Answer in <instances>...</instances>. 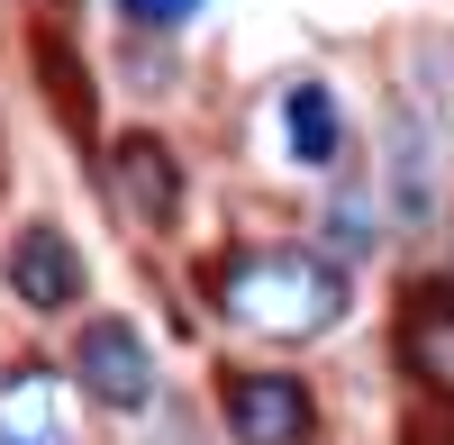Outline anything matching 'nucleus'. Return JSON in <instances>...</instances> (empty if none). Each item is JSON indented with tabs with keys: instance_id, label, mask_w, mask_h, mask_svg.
Wrapping results in <instances>:
<instances>
[{
	"instance_id": "nucleus-1",
	"label": "nucleus",
	"mask_w": 454,
	"mask_h": 445,
	"mask_svg": "<svg viewBox=\"0 0 454 445\" xmlns=\"http://www.w3.org/2000/svg\"><path fill=\"white\" fill-rule=\"evenodd\" d=\"M218 309L254 327V337H327L336 318H346V282H336L327 254L309 246H246V254H227V273H218Z\"/></svg>"
},
{
	"instance_id": "nucleus-2",
	"label": "nucleus",
	"mask_w": 454,
	"mask_h": 445,
	"mask_svg": "<svg viewBox=\"0 0 454 445\" xmlns=\"http://www.w3.org/2000/svg\"><path fill=\"white\" fill-rule=\"evenodd\" d=\"M73 373H82L91 400H109V410H145V400H155V355H145V337L128 318H91L82 337H73Z\"/></svg>"
},
{
	"instance_id": "nucleus-3",
	"label": "nucleus",
	"mask_w": 454,
	"mask_h": 445,
	"mask_svg": "<svg viewBox=\"0 0 454 445\" xmlns=\"http://www.w3.org/2000/svg\"><path fill=\"white\" fill-rule=\"evenodd\" d=\"M227 427H237V445H309L318 410L291 373H237L227 382Z\"/></svg>"
},
{
	"instance_id": "nucleus-4",
	"label": "nucleus",
	"mask_w": 454,
	"mask_h": 445,
	"mask_svg": "<svg viewBox=\"0 0 454 445\" xmlns=\"http://www.w3.org/2000/svg\"><path fill=\"white\" fill-rule=\"evenodd\" d=\"M10 291L27 309H73L82 301V254L64 246V228H19V246H10Z\"/></svg>"
},
{
	"instance_id": "nucleus-5",
	"label": "nucleus",
	"mask_w": 454,
	"mask_h": 445,
	"mask_svg": "<svg viewBox=\"0 0 454 445\" xmlns=\"http://www.w3.org/2000/svg\"><path fill=\"white\" fill-rule=\"evenodd\" d=\"M0 445H73V427H64V382L46 373V363L0 373Z\"/></svg>"
},
{
	"instance_id": "nucleus-6",
	"label": "nucleus",
	"mask_w": 454,
	"mask_h": 445,
	"mask_svg": "<svg viewBox=\"0 0 454 445\" xmlns=\"http://www.w3.org/2000/svg\"><path fill=\"white\" fill-rule=\"evenodd\" d=\"M400 355H409V373H419L427 391L454 400V291H445V282H419V291H409Z\"/></svg>"
},
{
	"instance_id": "nucleus-7",
	"label": "nucleus",
	"mask_w": 454,
	"mask_h": 445,
	"mask_svg": "<svg viewBox=\"0 0 454 445\" xmlns=\"http://www.w3.org/2000/svg\"><path fill=\"white\" fill-rule=\"evenodd\" d=\"M282 137H291V155L300 164H336V155H346V119H336V91L327 82H291L282 91Z\"/></svg>"
},
{
	"instance_id": "nucleus-8",
	"label": "nucleus",
	"mask_w": 454,
	"mask_h": 445,
	"mask_svg": "<svg viewBox=\"0 0 454 445\" xmlns=\"http://www.w3.org/2000/svg\"><path fill=\"white\" fill-rule=\"evenodd\" d=\"M119 191H128V209L145 218V228H164V218L182 209V173H173V155L155 137H128L119 145Z\"/></svg>"
},
{
	"instance_id": "nucleus-9",
	"label": "nucleus",
	"mask_w": 454,
	"mask_h": 445,
	"mask_svg": "<svg viewBox=\"0 0 454 445\" xmlns=\"http://www.w3.org/2000/svg\"><path fill=\"white\" fill-rule=\"evenodd\" d=\"M391 173H400V218H409V228H427V218H436V155H427V119H419V109L400 119Z\"/></svg>"
},
{
	"instance_id": "nucleus-10",
	"label": "nucleus",
	"mask_w": 454,
	"mask_h": 445,
	"mask_svg": "<svg viewBox=\"0 0 454 445\" xmlns=\"http://www.w3.org/2000/svg\"><path fill=\"white\" fill-rule=\"evenodd\" d=\"M364 246H372V200L336 191V209H327V254H364Z\"/></svg>"
},
{
	"instance_id": "nucleus-11",
	"label": "nucleus",
	"mask_w": 454,
	"mask_h": 445,
	"mask_svg": "<svg viewBox=\"0 0 454 445\" xmlns=\"http://www.w3.org/2000/svg\"><path fill=\"white\" fill-rule=\"evenodd\" d=\"M192 10H200V0H128V19H137V27H182Z\"/></svg>"
}]
</instances>
